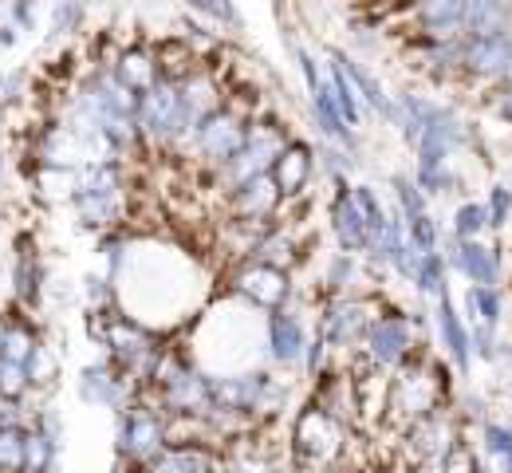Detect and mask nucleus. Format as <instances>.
<instances>
[{"label": "nucleus", "instance_id": "c9c22d12", "mask_svg": "<svg viewBox=\"0 0 512 473\" xmlns=\"http://www.w3.org/2000/svg\"><path fill=\"white\" fill-rule=\"evenodd\" d=\"M485 209H489V229L493 233H505L512 225V186L509 182H493L489 194L481 198Z\"/></svg>", "mask_w": 512, "mask_h": 473}, {"label": "nucleus", "instance_id": "ddd939ff", "mask_svg": "<svg viewBox=\"0 0 512 473\" xmlns=\"http://www.w3.org/2000/svg\"><path fill=\"white\" fill-rule=\"evenodd\" d=\"M75 395H79V403L103 406V410H115V414H119V410H127L130 403L142 399V383H138V379H127L115 363L99 359V363H87V367L79 371Z\"/></svg>", "mask_w": 512, "mask_h": 473}, {"label": "nucleus", "instance_id": "4468645a", "mask_svg": "<svg viewBox=\"0 0 512 473\" xmlns=\"http://www.w3.org/2000/svg\"><path fill=\"white\" fill-rule=\"evenodd\" d=\"M272 182H276V190H280V198L284 205L292 202H304L308 198V190H312V182H316V174H320V158H316V146L308 142V138H288V146L276 154V162H272Z\"/></svg>", "mask_w": 512, "mask_h": 473}, {"label": "nucleus", "instance_id": "393cba45", "mask_svg": "<svg viewBox=\"0 0 512 473\" xmlns=\"http://www.w3.org/2000/svg\"><path fill=\"white\" fill-rule=\"evenodd\" d=\"M249 261H264V265H272V269L292 272L304 261V241H300V233H296L288 221H272V225L260 233V241H256Z\"/></svg>", "mask_w": 512, "mask_h": 473}, {"label": "nucleus", "instance_id": "a211bd4d", "mask_svg": "<svg viewBox=\"0 0 512 473\" xmlns=\"http://www.w3.org/2000/svg\"><path fill=\"white\" fill-rule=\"evenodd\" d=\"M225 205H229V217H233V221H260V225H272V221H280L284 198H280L272 174H256L249 182L233 186V190L225 194Z\"/></svg>", "mask_w": 512, "mask_h": 473}, {"label": "nucleus", "instance_id": "0eeeda50", "mask_svg": "<svg viewBox=\"0 0 512 473\" xmlns=\"http://www.w3.org/2000/svg\"><path fill=\"white\" fill-rule=\"evenodd\" d=\"M253 119L256 115L233 107V103L217 107L209 119H201V127H197V135H193V142H190V158H197L209 174H221V170L241 154Z\"/></svg>", "mask_w": 512, "mask_h": 473}, {"label": "nucleus", "instance_id": "a18cd8bd", "mask_svg": "<svg viewBox=\"0 0 512 473\" xmlns=\"http://www.w3.org/2000/svg\"><path fill=\"white\" fill-rule=\"evenodd\" d=\"M8 24L16 32H32L36 28V8L32 0H8Z\"/></svg>", "mask_w": 512, "mask_h": 473}, {"label": "nucleus", "instance_id": "a19ab883", "mask_svg": "<svg viewBox=\"0 0 512 473\" xmlns=\"http://www.w3.org/2000/svg\"><path fill=\"white\" fill-rule=\"evenodd\" d=\"M32 418H36V406H28L24 399L0 395V430H28Z\"/></svg>", "mask_w": 512, "mask_h": 473}, {"label": "nucleus", "instance_id": "f3484780", "mask_svg": "<svg viewBox=\"0 0 512 473\" xmlns=\"http://www.w3.org/2000/svg\"><path fill=\"white\" fill-rule=\"evenodd\" d=\"M308 324L296 308H280V312H268L264 320V347H268V359L284 371L292 367H304V351H308Z\"/></svg>", "mask_w": 512, "mask_h": 473}, {"label": "nucleus", "instance_id": "f8f14e48", "mask_svg": "<svg viewBox=\"0 0 512 473\" xmlns=\"http://www.w3.org/2000/svg\"><path fill=\"white\" fill-rule=\"evenodd\" d=\"M449 261V272H457L465 284H477V288H505V253L501 245H489V241H457L446 237L442 245Z\"/></svg>", "mask_w": 512, "mask_h": 473}, {"label": "nucleus", "instance_id": "423d86ee", "mask_svg": "<svg viewBox=\"0 0 512 473\" xmlns=\"http://www.w3.org/2000/svg\"><path fill=\"white\" fill-rule=\"evenodd\" d=\"M379 300L371 292H355V296H327L320 304V324L316 332L323 336V343L331 347V355H343L351 359L363 339H367V328L375 324L379 316Z\"/></svg>", "mask_w": 512, "mask_h": 473}, {"label": "nucleus", "instance_id": "39448f33", "mask_svg": "<svg viewBox=\"0 0 512 473\" xmlns=\"http://www.w3.org/2000/svg\"><path fill=\"white\" fill-rule=\"evenodd\" d=\"M170 446V414L150 403H130L115 414V462L127 470H142Z\"/></svg>", "mask_w": 512, "mask_h": 473}, {"label": "nucleus", "instance_id": "5701e85b", "mask_svg": "<svg viewBox=\"0 0 512 473\" xmlns=\"http://www.w3.org/2000/svg\"><path fill=\"white\" fill-rule=\"evenodd\" d=\"M327 56H331V60H335L339 68L347 71V79L355 83V91H359V99H363V107H367L371 115H379L383 123H390V127H394V115H398V99H394V95L386 91V87H383V79H379L375 71L367 68V64L359 60V56H347L343 48H331Z\"/></svg>", "mask_w": 512, "mask_h": 473}, {"label": "nucleus", "instance_id": "20e7f679", "mask_svg": "<svg viewBox=\"0 0 512 473\" xmlns=\"http://www.w3.org/2000/svg\"><path fill=\"white\" fill-rule=\"evenodd\" d=\"M426 320L422 312H402V308H379L375 324L367 328V339L359 347V355L367 363H375L379 371L394 375L406 359H414L422 347H426Z\"/></svg>", "mask_w": 512, "mask_h": 473}, {"label": "nucleus", "instance_id": "ea45409f", "mask_svg": "<svg viewBox=\"0 0 512 473\" xmlns=\"http://www.w3.org/2000/svg\"><path fill=\"white\" fill-rule=\"evenodd\" d=\"M193 12H201V16H209L213 24H221V28H241V12H237V4L233 0H186Z\"/></svg>", "mask_w": 512, "mask_h": 473}, {"label": "nucleus", "instance_id": "37998d69", "mask_svg": "<svg viewBox=\"0 0 512 473\" xmlns=\"http://www.w3.org/2000/svg\"><path fill=\"white\" fill-rule=\"evenodd\" d=\"M28 87V71H4L0 75V107H16L24 99Z\"/></svg>", "mask_w": 512, "mask_h": 473}, {"label": "nucleus", "instance_id": "7ed1b4c3", "mask_svg": "<svg viewBox=\"0 0 512 473\" xmlns=\"http://www.w3.org/2000/svg\"><path fill=\"white\" fill-rule=\"evenodd\" d=\"M351 446V426H343L335 414H327L316 399L296 406L288 422V454L296 466H343Z\"/></svg>", "mask_w": 512, "mask_h": 473}, {"label": "nucleus", "instance_id": "aec40b11", "mask_svg": "<svg viewBox=\"0 0 512 473\" xmlns=\"http://www.w3.org/2000/svg\"><path fill=\"white\" fill-rule=\"evenodd\" d=\"M469 0H410V20L418 40H465Z\"/></svg>", "mask_w": 512, "mask_h": 473}, {"label": "nucleus", "instance_id": "2f4dec72", "mask_svg": "<svg viewBox=\"0 0 512 473\" xmlns=\"http://www.w3.org/2000/svg\"><path fill=\"white\" fill-rule=\"evenodd\" d=\"M414 292L422 296V300H442L449 296V261L446 253H426L422 261H418V269H414Z\"/></svg>", "mask_w": 512, "mask_h": 473}, {"label": "nucleus", "instance_id": "79ce46f5", "mask_svg": "<svg viewBox=\"0 0 512 473\" xmlns=\"http://www.w3.org/2000/svg\"><path fill=\"white\" fill-rule=\"evenodd\" d=\"M79 24H83V4L79 0H56L52 32L56 36H71V32H79Z\"/></svg>", "mask_w": 512, "mask_h": 473}, {"label": "nucleus", "instance_id": "7c9ffc66", "mask_svg": "<svg viewBox=\"0 0 512 473\" xmlns=\"http://www.w3.org/2000/svg\"><path fill=\"white\" fill-rule=\"evenodd\" d=\"M327 83H331V95H335L339 115L347 119V127H351V131H359V127H363V119H367V107H363V99H359L355 83L347 79V71L339 68L331 56H327Z\"/></svg>", "mask_w": 512, "mask_h": 473}, {"label": "nucleus", "instance_id": "bb28decb", "mask_svg": "<svg viewBox=\"0 0 512 473\" xmlns=\"http://www.w3.org/2000/svg\"><path fill=\"white\" fill-rule=\"evenodd\" d=\"M461 316L469 328H497L505 324V288H477V284H465V296H461Z\"/></svg>", "mask_w": 512, "mask_h": 473}, {"label": "nucleus", "instance_id": "de8ad7c7", "mask_svg": "<svg viewBox=\"0 0 512 473\" xmlns=\"http://www.w3.org/2000/svg\"><path fill=\"white\" fill-rule=\"evenodd\" d=\"M8 324H12V316H8V312H0V351H4V336H8Z\"/></svg>", "mask_w": 512, "mask_h": 473}, {"label": "nucleus", "instance_id": "c03bdc74", "mask_svg": "<svg viewBox=\"0 0 512 473\" xmlns=\"http://www.w3.org/2000/svg\"><path fill=\"white\" fill-rule=\"evenodd\" d=\"M489 115L501 119L505 127H512V83L489 87Z\"/></svg>", "mask_w": 512, "mask_h": 473}, {"label": "nucleus", "instance_id": "09e8293b", "mask_svg": "<svg viewBox=\"0 0 512 473\" xmlns=\"http://www.w3.org/2000/svg\"><path fill=\"white\" fill-rule=\"evenodd\" d=\"M0 170H4V158H0Z\"/></svg>", "mask_w": 512, "mask_h": 473}, {"label": "nucleus", "instance_id": "f704fd0d", "mask_svg": "<svg viewBox=\"0 0 512 473\" xmlns=\"http://www.w3.org/2000/svg\"><path fill=\"white\" fill-rule=\"evenodd\" d=\"M390 190H394V209L402 213V221H418L430 213V198L418 190L414 174H394L390 178Z\"/></svg>", "mask_w": 512, "mask_h": 473}, {"label": "nucleus", "instance_id": "f03ea898", "mask_svg": "<svg viewBox=\"0 0 512 473\" xmlns=\"http://www.w3.org/2000/svg\"><path fill=\"white\" fill-rule=\"evenodd\" d=\"M87 320H91V324H87L91 339H99V347L107 351L103 359L115 363L127 379L146 383V375H150L158 351L166 347L162 336H158V328L134 320L123 308H115V312H107V316H87Z\"/></svg>", "mask_w": 512, "mask_h": 473}, {"label": "nucleus", "instance_id": "9d476101", "mask_svg": "<svg viewBox=\"0 0 512 473\" xmlns=\"http://www.w3.org/2000/svg\"><path fill=\"white\" fill-rule=\"evenodd\" d=\"M461 438H465L461 418L453 406H446V410H434V414H426L402 430V454L414 470H438V462Z\"/></svg>", "mask_w": 512, "mask_h": 473}, {"label": "nucleus", "instance_id": "4be33fe9", "mask_svg": "<svg viewBox=\"0 0 512 473\" xmlns=\"http://www.w3.org/2000/svg\"><path fill=\"white\" fill-rule=\"evenodd\" d=\"M225 454L209 442H170L158 458H150L142 473H221Z\"/></svg>", "mask_w": 512, "mask_h": 473}, {"label": "nucleus", "instance_id": "a878e982", "mask_svg": "<svg viewBox=\"0 0 512 473\" xmlns=\"http://www.w3.org/2000/svg\"><path fill=\"white\" fill-rule=\"evenodd\" d=\"M477 454L485 473H512V422L505 418H485L477 426Z\"/></svg>", "mask_w": 512, "mask_h": 473}, {"label": "nucleus", "instance_id": "9b49d317", "mask_svg": "<svg viewBox=\"0 0 512 473\" xmlns=\"http://www.w3.org/2000/svg\"><path fill=\"white\" fill-rule=\"evenodd\" d=\"M229 296H237L245 308H256V312H280V308H292L296 280L292 272L272 269L264 261H241L229 272Z\"/></svg>", "mask_w": 512, "mask_h": 473}, {"label": "nucleus", "instance_id": "412c9836", "mask_svg": "<svg viewBox=\"0 0 512 473\" xmlns=\"http://www.w3.org/2000/svg\"><path fill=\"white\" fill-rule=\"evenodd\" d=\"M225 454V473H292V454L288 446H268L256 430L253 438H241L221 450Z\"/></svg>", "mask_w": 512, "mask_h": 473}, {"label": "nucleus", "instance_id": "cd10ccee", "mask_svg": "<svg viewBox=\"0 0 512 473\" xmlns=\"http://www.w3.org/2000/svg\"><path fill=\"white\" fill-rule=\"evenodd\" d=\"M154 60H158V75L166 83H186L193 71L205 68V60L197 56V48L186 36H170V40L154 44Z\"/></svg>", "mask_w": 512, "mask_h": 473}, {"label": "nucleus", "instance_id": "c756f323", "mask_svg": "<svg viewBox=\"0 0 512 473\" xmlns=\"http://www.w3.org/2000/svg\"><path fill=\"white\" fill-rule=\"evenodd\" d=\"M493 229H489V209L481 198H461L449 213V237L457 241H485Z\"/></svg>", "mask_w": 512, "mask_h": 473}, {"label": "nucleus", "instance_id": "49530a36", "mask_svg": "<svg viewBox=\"0 0 512 473\" xmlns=\"http://www.w3.org/2000/svg\"><path fill=\"white\" fill-rule=\"evenodd\" d=\"M16 40H20V32H16L12 24H0V52H8V48H16Z\"/></svg>", "mask_w": 512, "mask_h": 473}, {"label": "nucleus", "instance_id": "b1692460", "mask_svg": "<svg viewBox=\"0 0 512 473\" xmlns=\"http://www.w3.org/2000/svg\"><path fill=\"white\" fill-rule=\"evenodd\" d=\"M107 71L115 75V83H119L123 91H130L134 99L146 95L154 83H162L158 60H154V48H146V44H127V48H119L115 64H111Z\"/></svg>", "mask_w": 512, "mask_h": 473}, {"label": "nucleus", "instance_id": "72a5a7b5", "mask_svg": "<svg viewBox=\"0 0 512 473\" xmlns=\"http://www.w3.org/2000/svg\"><path fill=\"white\" fill-rule=\"evenodd\" d=\"M60 454H64V446H56L48 434L28 426V434H24V473H56Z\"/></svg>", "mask_w": 512, "mask_h": 473}, {"label": "nucleus", "instance_id": "dca6fc26", "mask_svg": "<svg viewBox=\"0 0 512 473\" xmlns=\"http://www.w3.org/2000/svg\"><path fill=\"white\" fill-rule=\"evenodd\" d=\"M430 324H434L438 347H442L446 363L453 367V375L469 379V375H473V363H477V359H473V336H469V324H465V316H461L453 292L442 296V300H434V308H430Z\"/></svg>", "mask_w": 512, "mask_h": 473}, {"label": "nucleus", "instance_id": "2eb2a0df", "mask_svg": "<svg viewBox=\"0 0 512 473\" xmlns=\"http://www.w3.org/2000/svg\"><path fill=\"white\" fill-rule=\"evenodd\" d=\"M327 225H331V237H335V249H339V253H359V257H367V249H371V229H367L363 205L355 198V182H335L331 202H327Z\"/></svg>", "mask_w": 512, "mask_h": 473}, {"label": "nucleus", "instance_id": "e433bc0d", "mask_svg": "<svg viewBox=\"0 0 512 473\" xmlns=\"http://www.w3.org/2000/svg\"><path fill=\"white\" fill-rule=\"evenodd\" d=\"M438 473H485L481 470V454H477V446H473L469 438H461L446 458L438 462Z\"/></svg>", "mask_w": 512, "mask_h": 473}, {"label": "nucleus", "instance_id": "c85d7f7f", "mask_svg": "<svg viewBox=\"0 0 512 473\" xmlns=\"http://www.w3.org/2000/svg\"><path fill=\"white\" fill-rule=\"evenodd\" d=\"M512 32V0H469L465 8V40Z\"/></svg>", "mask_w": 512, "mask_h": 473}, {"label": "nucleus", "instance_id": "1a4fd4ad", "mask_svg": "<svg viewBox=\"0 0 512 473\" xmlns=\"http://www.w3.org/2000/svg\"><path fill=\"white\" fill-rule=\"evenodd\" d=\"M142 150H178L182 142V103H178V83H154L146 95H138L134 107Z\"/></svg>", "mask_w": 512, "mask_h": 473}, {"label": "nucleus", "instance_id": "6ab92c4d", "mask_svg": "<svg viewBox=\"0 0 512 473\" xmlns=\"http://www.w3.org/2000/svg\"><path fill=\"white\" fill-rule=\"evenodd\" d=\"M44 284H48V269L40 257V245L32 233H20L12 245V296L20 308H40L44 300Z\"/></svg>", "mask_w": 512, "mask_h": 473}, {"label": "nucleus", "instance_id": "f257e3e1", "mask_svg": "<svg viewBox=\"0 0 512 473\" xmlns=\"http://www.w3.org/2000/svg\"><path fill=\"white\" fill-rule=\"evenodd\" d=\"M67 202L83 229H95V233L123 229V221H127V162H115V158L87 162L79 170Z\"/></svg>", "mask_w": 512, "mask_h": 473}, {"label": "nucleus", "instance_id": "473e14b6", "mask_svg": "<svg viewBox=\"0 0 512 473\" xmlns=\"http://www.w3.org/2000/svg\"><path fill=\"white\" fill-rule=\"evenodd\" d=\"M40 343H44L40 328H36L28 316H20V320H12V324H8V336H4V351H0V359L28 367V359L40 351Z\"/></svg>", "mask_w": 512, "mask_h": 473}, {"label": "nucleus", "instance_id": "58836bf2", "mask_svg": "<svg viewBox=\"0 0 512 473\" xmlns=\"http://www.w3.org/2000/svg\"><path fill=\"white\" fill-rule=\"evenodd\" d=\"M28 379H32V391L36 387H52V379H56V371H60V363H56V351L48 347V343H40V351L28 359Z\"/></svg>", "mask_w": 512, "mask_h": 473}, {"label": "nucleus", "instance_id": "4c0bfd02", "mask_svg": "<svg viewBox=\"0 0 512 473\" xmlns=\"http://www.w3.org/2000/svg\"><path fill=\"white\" fill-rule=\"evenodd\" d=\"M24 434L28 430H0V473H24Z\"/></svg>", "mask_w": 512, "mask_h": 473}, {"label": "nucleus", "instance_id": "6e6552de", "mask_svg": "<svg viewBox=\"0 0 512 473\" xmlns=\"http://www.w3.org/2000/svg\"><path fill=\"white\" fill-rule=\"evenodd\" d=\"M288 123H280L276 115H256L253 123H249V138H245V146H241V154L221 170V174H213V182L229 194L233 186H241V182H249L256 174H268L272 170V162H276V154L288 146Z\"/></svg>", "mask_w": 512, "mask_h": 473}]
</instances>
